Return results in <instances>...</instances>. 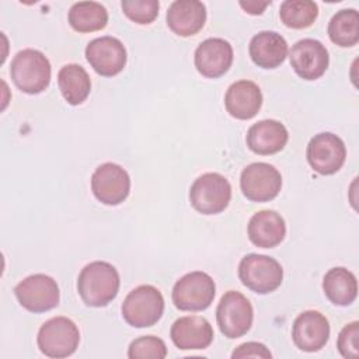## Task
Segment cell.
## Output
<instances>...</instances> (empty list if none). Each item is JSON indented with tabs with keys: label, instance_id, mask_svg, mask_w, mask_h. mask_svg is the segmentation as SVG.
I'll list each match as a JSON object with an SVG mask.
<instances>
[{
	"label": "cell",
	"instance_id": "484cf974",
	"mask_svg": "<svg viewBox=\"0 0 359 359\" xmlns=\"http://www.w3.org/2000/svg\"><path fill=\"white\" fill-rule=\"evenodd\" d=\"M330 39L342 48H349L359 41V14L355 8L339 10L328 22Z\"/></svg>",
	"mask_w": 359,
	"mask_h": 359
},
{
	"label": "cell",
	"instance_id": "ac0fdd59",
	"mask_svg": "<svg viewBox=\"0 0 359 359\" xmlns=\"http://www.w3.org/2000/svg\"><path fill=\"white\" fill-rule=\"evenodd\" d=\"M167 25L180 36L199 32L206 21V7L198 0H175L167 11Z\"/></svg>",
	"mask_w": 359,
	"mask_h": 359
},
{
	"label": "cell",
	"instance_id": "6da1fadb",
	"mask_svg": "<svg viewBox=\"0 0 359 359\" xmlns=\"http://www.w3.org/2000/svg\"><path fill=\"white\" fill-rule=\"evenodd\" d=\"M119 282V273L114 265L105 261H94L81 269L77 290L87 306L104 307L116 297Z\"/></svg>",
	"mask_w": 359,
	"mask_h": 359
},
{
	"label": "cell",
	"instance_id": "4dcf8cb0",
	"mask_svg": "<svg viewBox=\"0 0 359 359\" xmlns=\"http://www.w3.org/2000/svg\"><path fill=\"white\" fill-rule=\"evenodd\" d=\"M233 359H243V358H264V359H269L272 358V353L269 352V349L259 342H244L241 345H238L233 353H231Z\"/></svg>",
	"mask_w": 359,
	"mask_h": 359
},
{
	"label": "cell",
	"instance_id": "4fadbf2b",
	"mask_svg": "<svg viewBox=\"0 0 359 359\" xmlns=\"http://www.w3.org/2000/svg\"><path fill=\"white\" fill-rule=\"evenodd\" d=\"M86 57L90 66L101 76L112 77L121 73L126 65V49L114 36H100L86 46Z\"/></svg>",
	"mask_w": 359,
	"mask_h": 359
},
{
	"label": "cell",
	"instance_id": "d4e9b609",
	"mask_svg": "<svg viewBox=\"0 0 359 359\" xmlns=\"http://www.w3.org/2000/svg\"><path fill=\"white\" fill-rule=\"evenodd\" d=\"M69 24L77 32H93L105 28L108 22L107 8L97 1H79L69 10Z\"/></svg>",
	"mask_w": 359,
	"mask_h": 359
},
{
	"label": "cell",
	"instance_id": "cb8c5ba5",
	"mask_svg": "<svg viewBox=\"0 0 359 359\" xmlns=\"http://www.w3.org/2000/svg\"><path fill=\"white\" fill-rule=\"evenodd\" d=\"M57 86L63 98L70 105H79L84 102L91 90L88 73L83 66L76 63L65 65L59 70Z\"/></svg>",
	"mask_w": 359,
	"mask_h": 359
},
{
	"label": "cell",
	"instance_id": "3957f363",
	"mask_svg": "<svg viewBox=\"0 0 359 359\" xmlns=\"http://www.w3.org/2000/svg\"><path fill=\"white\" fill-rule=\"evenodd\" d=\"M164 297L151 285H140L125 297L122 303L123 320L135 328L154 325L163 316Z\"/></svg>",
	"mask_w": 359,
	"mask_h": 359
},
{
	"label": "cell",
	"instance_id": "603a6c76",
	"mask_svg": "<svg viewBox=\"0 0 359 359\" xmlns=\"http://www.w3.org/2000/svg\"><path fill=\"white\" fill-rule=\"evenodd\" d=\"M323 290L335 306H349L358 296L356 276L344 266L331 268L324 275Z\"/></svg>",
	"mask_w": 359,
	"mask_h": 359
},
{
	"label": "cell",
	"instance_id": "7c38bea8",
	"mask_svg": "<svg viewBox=\"0 0 359 359\" xmlns=\"http://www.w3.org/2000/svg\"><path fill=\"white\" fill-rule=\"evenodd\" d=\"M94 196L104 205L122 203L130 191V178L125 168L115 163H104L95 168L91 177Z\"/></svg>",
	"mask_w": 359,
	"mask_h": 359
},
{
	"label": "cell",
	"instance_id": "83f0119b",
	"mask_svg": "<svg viewBox=\"0 0 359 359\" xmlns=\"http://www.w3.org/2000/svg\"><path fill=\"white\" fill-rule=\"evenodd\" d=\"M128 356L130 359H163L167 356V346L161 338L146 335L129 345Z\"/></svg>",
	"mask_w": 359,
	"mask_h": 359
},
{
	"label": "cell",
	"instance_id": "8992f818",
	"mask_svg": "<svg viewBox=\"0 0 359 359\" xmlns=\"http://www.w3.org/2000/svg\"><path fill=\"white\" fill-rule=\"evenodd\" d=\"M36 342L45 356L67 358L79 346L80 331L70 318L53 317L41 325Z\"/></svg>",
	"mask_w": 359,
	"mask_h": 359
},
{
	"label": "cell",
	"instance_id": "1f68e13d",
	"mask_svg": "<svg viewBox=\"0 0 359 359\" xmlns=\"http://www.w3.org/2000/svg\"><path fill=\"white\" fill-rule=\"evenodd\" d=\"M269 4H271V1H240V6L243 7V10L248 14H252V15L262 14L264 10Z\"/></svg>",
	"mask_w": 359,
	"mask_h": 359
},
{
	"label": "cell",
	"instance_id": "2e32d148",
	"mask_svg": "<svg viewBox=\"0 0 359 359\" xmlns=\"http://www.w3.org/2000/svg\"><path fill=\"white\" fill-rule=\"evenodd\" d=\"M194 59L195 67L202 76L217 79L230 69L233 63V48L222 38H208L199 43Z\"/></svg>",
	"mask_w": 359,
	"mask_h": 359
},
{
	"label": "cell",
	"instance_id": "52a82bcc",
	"mask_svg": "<svg viewBox=\"0 0 359 359\" xmlns=\"http://www.w3.org/2000/svg\"><path fill=\"white\" fill-rule=\"evenodd\" d=\"M216 294L215 280L202 271H194L180 278L172 287V302L182 311L206 310Z\"/></svg>",
	"mask_w": 359,
	"mask_h": 359
},
{
	"label": "cell",
	"instance_id": "277c9868",
	"mask_svg": "<svg viewBox=\"0 0 359 359\" xmlns=\"http://www.w3.org/2000/svg\"><path fill=\"white\" fill-rule=\"evenodd\" d=\"M238 278L250 290L266 294L280 286L283 280V269L272 257L248 254L238 264Z\"/></svg>",
	"mask_w": 359,
	"mask_h": 359
},
{
	"label": "cell",
	"instance_id": "5bb4252c",
	"mask_svg": "<svg viewBox=\"0 0 359 359\" xmlns=\"http://www.w3.org/2000/svg\"><path fill=\"white\" fill-rule=\"evenodd\" d=\"M289 59L293 70L303 80L320 79L330 63L327 48L313 38L297 41L290 49Z\"/></svg>",
	"mask_w": 359,
	"mask_h": 359
},
{
	"label": "cell",
	"instance_id": "ffe728a7",
	"mask_svg": "<svg viewBox=\"0 0 359 359\" xmlns=\"http://www.w3.org/2000/svg\"><path fill=\"white\" fill-rule=\"evenodd\" d=\"M289 139L287 129L275 119H264L250 126L247 132V146L251 151L269 156L280 151Z\"/></svg>",
	"mask_w": 359,
	"mask_h": 359
},
{
	"label": "cell",
	"instance_id": "5b68a950",
	"mask_svg": "<svg viewBox=\"0 0 359 359\" xmlns=\"http://www.w3.org/2000/svg\"><path fill=\"white\" fill-rule=\"evenodd\" d=\"M231 199V185L219 172H206L198 177L189 189V201L202 215L223 212Z\"/></svg>",
	"mask_w": 359,
	"mask_h": 359
},
{
	"label": "cell",
	"instance_id": "4316f807",
	"mask_svg": "<svg viewBox=\"0 0 359 359\" xmlns=\"http://www.w3.org/2000/svg\"><path fill=\"white\" fill-rule=\"evenodd\" d=\"M279 15L286 27L302 29L310 27L316 21L318 6L310 0H285L280 4Z\"/></svg>",
	"mask_w": 359,
	"mask_h": 359
},
{
	"label": "cell",
	"instance_id": "f1b7e54d",
	"mask_svg": "<svg viewBox=\"0 0 359 359\" xmlns=\"http://www.w3.org/2000/svg\"><path fill=\"white\" fill-rule=\"evenodd\" d=\"M121 7L125 15L137 24H150L158 15L157 0H123Z\"/></svg>",
	"mask_w": 359,
	"mask_h": 359
},
{
	"label": "cell",
	"instance_id": "44dd1931",
	"mask_svg": "<svg viewBox=\"0 0 359 359\" xmlns=\"http://www.w3.org/2000/svg\"><path fill=\"white\" fill-rule=\"evenodd\" d=\"M250 241L261 248H273L286 236L283 217L275 210H261L252 215L247 227Z\"/></svg>",
	"mask_w": 359,
	"mask_h": 359
},
{
	"label": "cell",
	"instance_id": "d6986e66",
	"mask_svg": "<svg viewBox=\"0 0 359 359\" xmlns=\"http://www.w3.org/2000/svg\"><path fill=\"white\" fill-rule=\"evenodd\" d=\"M224 105L233 118L247 121L261 109L262 93L254 81L240 80L229 87L224 95Z\"/></svg>",
	"mask_w": 359,
	"mask_h": 359
},
{
	"label": "cell",
	"instance_id": "9a60e30c",
	"mask_svg": "<svg viewBox=\"0 0 359 359\" xmlns=\"http://www.w3.org/2000/svg\"><path fill=\"white\" fill-rule=\"evenodd\" d=\"M330 338V323L324 314L307 310L299 314L292 327L294 345L304 352L320 351Z\"/></svg>",
	"mask_w": 359,
	"mask_h": 359
},
{
	"label": "cell",
	"instance_id": "f546056e",
	"mask_svg": "<svg viewBox=\"0 0 359 359\" xmlns=\"http://www.w3.org/2000/svg\"><path fill=\"white\" fill-rule=\"evenodd\" d=\"M358 341H359V323L352 321L341 330L337 341V348L344 358L358 359L359 358Z\"/></svg>",
	"mask_w": 359,
	"mask_h": 359
},
{
	"label": "cell",
	"instance_id": "8fae6325",
	"mask_svg": "<svg viewBox=\"0 0 359 359\" xmlns=\"http://www.w3.org/2000/svg\"><path fill=\"white\" fill-rule=\"evenodd\" d=\"M310 167L321 174H335L345 163L346 149L342 139L331 132H323L311 137L306 150Z\"/></svg>",
	"mask_w": 359,
	"mask_h": 359
},
{
	"label": "cell",
	"instance_id": "30bf717a",
	"mask_svg": "<svg viewBox=\"0 0 359 359\" xmlns=\"http://www.w3.org/2000/svg\"><path fill=\"white\" fill-rule=\"evenodd\" d=\"M240 187L248 201L269 202L282 188V175L268 163H252L241 171Z\"/></svg>",
	"mask_w": 359,
	"mask_h": 359
},
{
	"label": "cell",
	"instance_id": "9c48e42d",
	"mask_svg": "<svg viewBox=\"0 0 359 359\" xmlns=\"http://www.w3.org/2000/svg\"><path fill=\"white\" fill-rule=\"evenodd\" d=\"M18 303L31 313H45L59 304V286L45 273H34L22 279L14 289Z\"/></svg>",
	"mask_w": 359,
	"mask_h": 359
},
{
	"label": "cell",
	"instance_id": "7a4b0ae2",
	"mask_svg": "<svg viewBox=\"0 0 359 359\" xmlns=\"http://www.w3.org/2000/svg\"><path fill=\"white\" fill-rule=\"evenodd\" d=\"M50 63L48 57L36 49H22L11 60L10 74L22 93L39 94L50 83Z\"/></svg>",
	"mask_w": 359,
	"mask_h": 359
},
{
	"label": "cell",
	"instance_id": "ba28073f",
	"mask_svg": "<svg viewBox=\"0 0 359 359\" xmlns=\"http://www.w3.org/2000/svg\"><path fill=\"white\" fill-rule=\"evenodd\" d=\"M254 318V310L250 300L240 292H226L216 309V321L220 332L230 338H240L245 335Z\"/></svg>",
	"mask_w": 359,
	"mask_h": 359
},
{
	"label": "cell",
	"instance_id": "7402d4cb",
	"mask_svg": "<svg viewBox=\"0 0 359 359\" xmlns=\"http://www.w3.org/2000/svg\"><path fill=\"white\" fill-rule=\"evenodd\" d=\"M248 52L257 66L275 69L280 66L287 56V42L275 31H261L252 36Z\"/></svg>",
	"mask_w": 359,
	"mask_h": 359
},
{
	"label": "cell",
	"instance_id": "e0dca14e",
	"mask_svg": "<svg viewBox=\"0 0 359 359\" xmlns=\"http://www.w3.org/2000/svg\"><path fill=\"white\" fill-rule=\"evenodd\" d=\"M170 337L178 349H205L213 341V328L205 317L185 316L174 321Z\"/></svg>",
	"mask_w": 359,
	"mask_h": 359
}]
</instances>
